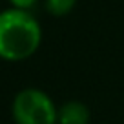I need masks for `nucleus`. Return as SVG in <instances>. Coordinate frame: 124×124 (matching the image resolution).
I'll return each instance as SVG.
<instances>
[{
  "instance_id": "obj_1",
  "label": "nucleus",
  "mask_w": 124,
  "mask_h": 124,
  "mask_svg": "<svg viewBox=\"0 0 124 124\" xmlns=\"http://www.w3.org/2000/svg\"><path fill=\"white\" fill-rule=\"evenodd\" d=\"M42 29L26 9H6L0 13V58L9 62L26 60L39 49Z\"/></svg>"
},
{
  "instance_id": "obj_4",
  "label": "nucleus",
  "mask_w": 124,
  "mask_h": 124,
  "mask_svg": "<svg viewBox=\"0 0 124 124\" xmlns=\"http://www.w3.org/2000/svg\"><path fill=\"white\" fill-rule=\"evenodd\" d=\"M77 0H46V9L53 16H66L75 8Z\"/></svg>"
},
{
  "instance_id": "obj_5",
  "label": "nucleus",
  "mask_w": 124,
  "mask_h": 124,
  "mask_svg": "<svg viewBox=\"0 0 124 124\" xmlns=\"http://www.w3.org/2000/svg\"><path fill=\"white\" fill-rule=\"evenodd\" d=\"M9 2H11L13 8H16V9H26V11L37 4V0H9Z\"/></svg>"
},
{
  "instance_id": "obj_3",
  "label": "nucleus",
  "mask_w": 124,
  "mask_h": 124,
  "mask_svg": "<svg viewBox=\"0 0 124 124\" xmlns=\"http://www.w3.org/2000/svg\"><path fill=\"white\" fill-rule=\"evenodd\" d=\"M89 109L82 102L71 101L62 104L58 109V124H88Z\"/></svg>"
},
{
  "instance_id": "obj_2",
  "label": "nucleus",
  "mask_w": 124,
  "mask_h": 124,
  "mask_svg": "<svg viewBox=\"0 0 124 124\" xmlns=\"http://www.w3.org/2000/svg\"><path fill=\"white\" fill-rule=\"evenodd\" d=\"M13 119L16 124H57L58 109L42 89L26 88L13 101Z\"/></svg>"
}]
</instances>
